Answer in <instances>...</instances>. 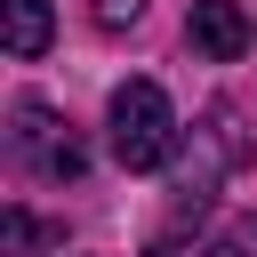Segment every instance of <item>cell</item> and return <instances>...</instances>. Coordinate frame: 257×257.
I'll return each instance as SVG.
<instances>
[{
	"instance_id": "obj_3",
	"label": "cell",
	"mask_w": 257,
	"mask_h": 257,
	"mask_svg": "<svg viewBox=\"0 0 257 257\" xmlns=\"http://www.w3.org/2000/svg\"><path fill=\"white\" fill-rule=\"evenodd\" d=\"M193 48L201 56H217V64H233L241 48H249V16H241V0H193Z\"/></svg>"
},
{
	"instance_id": "obj_5",
	"label": "cell",
	"mask_w": 257,
	"mask_h": 257,
	"mask_svg": "<svg viewBox=\"0 0 257 257\" xmlns=\"http://www.w3.org/2000/svg\"><path fill=\"white\" fill-rule=\"evenodd\" d=\"M40 241H56L40 217H24V209H8V257H24V249H40Z\"/></svg>"
},
{
	"instance_id": "obj_2",
	"label": "cell",
	"mask_w": 257,
	"mask_h": 257,
	"mask_svg": "<svg viewBox=\"0 0 257 257\" xmlns=\"http://www.w3.org/2000/svg\"><path fill=\"white\" fill-rule=\"evenodd\" d=\"M8 153H16V169H24V177H40V185H72V177L88 169V161H80V137H72L40 96H24V104H16Z\"/></svg>"
},
{
	"instance_id": "obj_1",
	"label": "cell",
	"mask_w": 257,
	"mask_h": 257,
	"mask_svg": "<svg viewBox=\"0 0 257 257\" xmlns=\"http://www.w3.org/2000/svg\"><path fill=\"white\" fill-rule=\"evenodd\" d=\"M112 153H120V169H161L177 153V104H169L161 80L112 88Z\"/></svg>"
},
{
	"instance_id": "obj_7",
	"label": "cell",
	"mask_w": 257,
	"mask_h": 257,
	"mask_svg": "<svg viewBox=\"0 0 257 257\" xmlns=\"http://www.w3.org/2000/svg\"><path fill=\"white\" fill-rule=\"evenodd\" d=\"M153 257H185V249H153Z\"/></svg>"
},
{
	"instance_id": "obj_6",
	"label": "cell",
	"mask_w": 257,
	"mask_h": 257,
	"mask_svg": "<svg viewBox=\"0 0 257 257\" xmlns=\"http://www.w3.org/2000/svg\"><path fill=\"white\" fill-rule=\"evenodd\" d=\"M88 16H96L104 32H128V24L145 16V0H88Z\"/></svg>"
},
{
	"instance_id": "obj_4",
	"label": "cell",
	"mask_w": 257,
	"mask_h": 257,
	"mask_svg": "<svg viewBox=\"0 0 257 257\" xmlns=\"http://www.w3.org/2000/svg\"><path fill=\"white\" fill-rule=\"evenodd\" d=\"M0 8H8V56H24V64H32V56L48 48V32H56L48 0H0Z\"/></svg>"
}]
</instances>
